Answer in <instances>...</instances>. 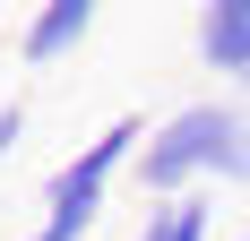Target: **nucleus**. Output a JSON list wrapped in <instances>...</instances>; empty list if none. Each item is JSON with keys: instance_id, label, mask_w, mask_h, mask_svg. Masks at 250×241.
<instances>
[{"instance_id": "1", "label": "nucleus", "mask_w": 250, "mask_h": 241, "mask_svg": "<svg viewBox=\"0 0 250 241\" xmlns=\"http://www.w3.org/2000/svg\"><path fill=\"white\" fill-rule=\"evenodd\" d=\"M138 190L147 198H216V190H242L250 181V103L242 95H190L147 129L138 146Z\"/></svg>"}, {"instance_id": "2", "label": "nucleus", "mask_w": 250, "mask_h": 241, "mask_svg": "<svg viewBox=\"0 0 250 241\" xmlns=\"http://www.w3.org/2000/svg\"><path fill=\"white\" fill-rule=\"evenodd\" d=\"M138 146H147V120L121 112V120H104V129L78 146L69 164H52V181H43V216H35V233H26V241H95L104 207H112V181L138 164Z\"/></svg>"}, {"instance_id": "3", "label": "nucleus", "mask_w": 250, "mask_h": 241, "mask_svg": "<svg viewBox=\"0 0 250 241\" xmlns=\"http://www.w3.org/2000/svg\"><path fill=\"white\" fill-rule=\"evenodd\" d=\"M190 43H199L207 78H242L250 69V0H207L199 26H190Z\"/></svg>"}, {"instance_id": "4", "label": "nucleus", "mask_w": 250, "mask_h": 241, "mask_svg": "<svg viewBox=\"0 0 250 241\" xmlns=\"http://www.w3.org/2000/svg\"><path fill=\"white\" fill-rule=\"evenodd\" d=\"M86 35H95V0H43V9L18 26V52L35 69H52V60H69Z\"/></svg>"}, {"instance_id": "5", "label": "nucleus", "mask_w": 250, "mask_h": 241, "mask_svg": "<svg viewBox=\"0 0 250 241\" xmlns=\"http://www.w3.org/2000/svg\"><path fill=\"white\" fill-rule=\"evenodd\" d=\"M129 241H216V198H147V216Z\"/></svg>"}, {"instance_id": "6", "label": "nucleus", "mask_w": 250, "mask_h": 241, "mask_svg": "<svg viewBox=\"0 0 250 241\" xmlns=\"http://www.w3.org/2000/svg\"><path fill=\"white\" fill-rule=\"evenodd\" d=\"M18 138H26V103L9 95V103H0V155H18Z\"/></svg>"}, {"instance_id": "7", "label": "nucleus", "mask_w": 250, "mask_h": 241, "mask_svg": "<svg viewBox=\"0 0 250 241\" xmlns=\"http://www.w3.org/2000/svg\"><path fill=\"white\" fill-rule=\"evenodd\" d=\"M233 95H242V103H250V69H242V78H233Z\"/></svg>"}, {"instance_id": "8", "label": "nucleus", "mask_w": 250, "mask_h": 241, "mask_svg": "<svg viewBox=\"0 0 250 241\" xmlns=\"http://www.w3.org/2000/svg\"><path fill=\"white\" fill-rule=\"evenodd\" d=\"M233 241H250V224H242V233H233Z\"/></svg>"}]
</instances>
